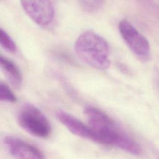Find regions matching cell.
Here are the masks:
<instances>
[{"label": "cell", "mask_w": 159, "mask_h": 159, "mask_svg": "<svg viewBox=\"0 0 159 159\" xmlns=\"http://www.w3.org/2000/svg\"><path fill=\"white\" fill-rule=\"evenodd\" d=\"M28 16L39 25L50 24L54 18V7L51 0H20Z\"/></svg>", "instance_id": "5"}, {"label": "cell", "mask_w": 159, "mask_h": 159, "mask_svg": "<svg viewBox=\"0 0 159 159\" xmlns=\"http://www.w3.org/2000/svg\"><path fill=\"white\" fill-rule=\"evenodd\" d=\"M84 113L89 126L98 134L100 144L114 147L134 155L140 154L139 143L104 112L89 106Z\"/></svg>", "instance_id": "1"}, {"label": "cell", "mask_w": 159, "mask_h": 159, "mask_svg": "<svg viewBox=\"0 0 159 159\" xmlns=\"http://www.w3.org/2000/svg\"><path fill=\"white\" fill-rule=\"evenodd\" d=\"M0 43L1 47L10 53H15L17 51V47L14 41L9 34L1 29L0 30Z\"/></svg>", "instance_id": "9"}, {"label": "cell", "mask_w": 159, "mask_h": 159, "mask_svg": "<svg viewBox=\"0 0 159 159\" xmlns=\"http://www.w3.org/2000/svg\"><path fill=\"white\" fill-rule=\"evenodd\" d=\"M74 48L77 57L86 65L102 70L109 66V45L98 34L89 30L83 32L77 38Z\"/></svg>", "instance_id": "2"}, {"label": "cell", "mask_w": 159, "mask_h": 159, "mask_svg": "<svg viewBox=\"0 0 159 159\" xmlns=\"http://www.w3.org/2000/svg\"><path fill=\"white\" fill-rule=\"evenodd\" d=\"M81 8L86 12L98 11L104 4V0H77Z\"/></svg>", "instance_id": "10"}, {"label": "cell", "mask_w": 159, "mask_h": 159, "mask_svg": "<svg viewBox=\"0 0 159 159\" xmlns=\"http://www.w3.org/2000/svg\"><path fill=\"white\" fill-rule=\"evenodd\" d=\"M0 99L2 101L9 102H14L17 100L16 96L9 86L2 82L0 83Z\"/></svg>", "instance_id": "11"}, {"label": "cell", "mask_w": 159, "mask_h": 159, "mask_svg": "<svg viewBox=\"0 0 159 159\" xmlns=\"http://www.w3.org/2000/svg\"><path fill=\"white\" fill-rule=\"evenodd\" d=\"M17 120L22 129L35 137L47 138L51 134L52 127L47 118L32 104H25L20 109Z\"/></svg>", "instance_id": "3"}, {"label": "cell", "mask_w": 159, "mask_h": 159, "mask_svg": "<svg viewBox=\"0 0 159 159\" xmlns=\"http://www.w3.org/2000/svg\"><path fill=\"white\" fill-rule=\"evenodd\" d=\"M155 83L157 84V88L159 91V70H157L155 72Z\"/></svg>", "instance_id": "12"}, {"label": "cell", "mask_w": 159, "mask_h": 159, "mask_svg": "<svg viewBox=\"0 0 159 159\" xmlns=\"http://www.w3.org/2000/svg\"><path fill=\"white\" fill-rule=\"evenodd\" d=\"M0 63L3 73L11 84L16 88H20L22 83V76L16 65L2 56L0 57Z\"/></svg>", "instance_id": "8"}, {"label": "cell", "mask_w": 159, "mask_h": 159, "mask_svg": "<svg viewBox=\"0 0 159 159\" xmlns=\"http://www.w3.org/2000/svg\"><path fill=\"white\" fill-rule=\"evenodd\" d=\"M119 33L130 50L142 61L150 57V46L148 40L129 21L122 20L118 25Z\"/></svg>", "instance_id": "4"}, {"label": "cell", "mask_w": 159, "mask_h": 159, "mask_svg": "<svg viewBox=\"0 0 159 159\" xmlns=\"http://www.w3.org/2000/svg\"><path fill=\"white\" fill-rule=\"evenodd\" d=\"M4 145L9 153L16 159H45L43 152L35 146L14 136H6Z\"/></svg>", "instance_id": "6"}, {"label": "cell", "mask_w": 159, "mask_h": 159, "mask_svg": "<svg viewBox=\"0 0 159 159\" xmlns=\"http://www.w3.org/2000/svg\"><path fill=\"white\" fill-rule=\"evenodd\" d=\"M56 116L58 120L74 135L99 143L98 134L89 125L84 124L75 117L63 111H58L56 113Z\"/></svg>", "instance_id": "7"}]
</instances>
